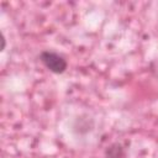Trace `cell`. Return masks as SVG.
<instances>
[{"label": "cell", "instance_id": "6da1fadb", "mask_svg": "<svg viewBox=\"0 0 158 158\" xmlns=\"http://www.w3.org/2000/svg\"><path fill=\"white\" fill-rule=\"evenodd\" d=\"M41 63L43 64V67L49 70L51 73H54V74H63L67 68H68V63H67V59L54 52V51H42L38 56Z\"/></svg>", "mask_w": 158, "mask_h": 158}, {"label": "cell", "instance_id": "7a4b0ae2", "mask_svg": "<svg viewBox=\"0 0 158 158\" xmlns=\"http://www.w3.org/2000/svg\"><path fill=\"white\" fill-rule=\"evenodd\" d=\"M126 152L121 143L115 142L106 147L105 149V158H125Z\"/></svg>", "mask_w": 158, "mask_h": 158}, {"label": "cell", "instance_id": "3957f363", "mask_svg": "<svg viewBox=\"0 0 158 158\" xmlns=\"http://www.w3.org/2000/svg\"><path fill=\"white\" fill-rule=\"evenodd\" d=\"M1 42H2V46H1V51H4V49H5V47H6V38H5L4 33H1Z\"/></svg>", "mask_w": 158, "mask_h": 158}]
</instances>
